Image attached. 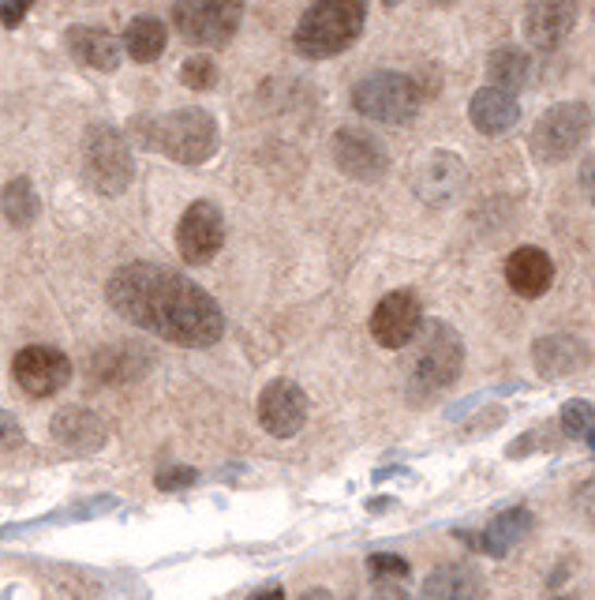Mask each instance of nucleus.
<instances>
[{
  "instance_id": "nucleus-1",
  "label": "nucleus",
  "mask_w": 595,
  "mask_h": 600,
  "mask_svg": "<svg viewBox=\"0 0 595 600\" xmlns=\"http://www.w3.org/2000/svg\"><path fill=\"white\" fill-rule=\"evenodd\" d=\"M106 297L127 323L184 350H207L225 334L221 304L188 274L161 264H124L109 278Z\"/></svg>"
},
{
  "instance_id": "nucleus-2",
  "label": "nucleus",
  "mask_w": 595,
  "mask_h": 600,
  "mask_svg": "<svg viewBox=\"0 0 595 600\" xmlns=\"http://www.w3.org/2000/svg\"><path fill=\"white\" fill-rule=\"evenodd\" d=\"M135 135H139V147L158 150L181 166H202L218 150V121L207 109L195 106L161 117H142V121H135Z\"/></svg>"
},
{
  "instance_id": "nucleus-3",
  "label": "nucleus",
  "mask_w": 595,
  "mask_h": 600,
  "mask_svg": "<svg viewBox=\"0 0 595 600\" xmlns=\"http://www.w3.org/2000/svg\"><path fill=\"white\" fill-rule=\"evenodd\" d=\"M363 23H368V4L360 0H319V4L303 8L293 46L308 61H326V57L345 53L360 38Z\"/></svg>"
},
{
  "instance_id": "nucleus-4",
  "label": "nucleus",
  "mask_w": 595,
  "mask_h": 600,
  "mask_svg": "<svg viewBox=\"0 0 595 600\" xmlns=\"http://www.w3.org/2000/svg\"><path fill=\"white\" fill-rule=\"evenodd\" d=\"M420 353H416V365H412V391L423 399H435L446 387H454L461 379L464 368V342L461 334L454 331L449 323H427L420 327Z\"/></svg>"
},
{
  "instance_id": "nucleus-5",
  "label": "nucleus",
  "mask_w": 595,
  "mask_h": 600,
  "mask_svg": "<svg viewBox=\"0 0 595 600\" xmlns=\"http://www.w3.org/2000/svg\"><path fill=\"white\" fill-rule=\"evenodd\" d=\"M592 128H595V117L584 101H558V106H550L547 113L535 121V128L529 135L532 158L543 166L566 162L569 155H577V150L588 143Z\"/></svg>"
},
{
  "instance_id": "nucleus-6",
  "label": "nucleus",
  "mask_w": 595,
  "mask_h": 600,
  "mask_svg": "<svg viewBox=\"0 0 595 600\" xmlns=\"http://www.w3.org/2000/svg\"><path fill=\"white\" fill-rule=\"evenodd\" d=\"M420 83L405 72H371L352 90L356 113L379 124H408L420 113Z\"/></svg>"
},
{
  "instance_id": "nucleus-7",
  "label": "nucleus",
  "mask_w": 595,
  "mask_h": 600,
  "mask_svg": "<svg viewBox=\"0 0 595 600\" xmlns=\"http://www.w3.org/2000/svg\"><path fill=\"white\" fill-rule=\"evenodd\" d=\"M135 176L132 147L116 128L109 124H95L83 143V181L98 192V196H121L127 192Z\"/></svg>"
},
{
  "instance_id": "nucleus-8",
  "label": "nucleus",
  "mask_w": 595,
  "mask_h": 600,
  "mask_svg": "<svg viewBox=\"0 0 595 600\" xmlns=\"http://www.w3.org/2000/svg\"><path fill=\"white\" fill-rule=\"evenodd\" d=\"M244 20V4L236 0H181L173 4V27L184 41L199 49H221L233 41Z\"/></svg>"
},
{
  "instance_id": "nucleus-9",
  "label": "nucleus",
  "mask_w": 595,
  "mask_h": 600,
  "mask_svg": "<svg viewBox=\"0 0 595 600\" xmlns=\"http://www.w3.org/2000/svg\"><path fill=\"white\" fill-rule=\"evenodd\" d=\"M72 360L64 357L57 345H27L15 353L12 360V379L27 399H53L72 383Z\"/></svg>"
},
{
  "instance_id": "nucleus-10",
  "label": "nucleus",
  "mask_w": 595,
  "mask_h": 600,
  "mask_svg": "<svg viewBox=\"0 0 595 600\" xmlns=\"http://www.w3.org/2000/svg\"><path fill=\"white\" fill-rule=\"evenodd\" d=\"M221 244H225V215H221V207L210 199H195L184 210L181 225H176V248H181L184 264H210L221 252Z\"/></svg>"
},
{
  "instance_id": "nucleus-11",
  "label": "nucleus",
  "mask_w": 595,
  "mask_h": 600,
  "mask_svg": "<svg viewBox=\"0 0 595 600\" xmlns=\"http://www.w3.org/2000/svg\"><path fill=\"white\" fill-rule=\"evenodd\" d=\"M330 150H334V166L342 169L348 181L375 184L389 173L386 147L368 128H337Z\"/></svg>"
},
{
  "instance_id": "nucleus-12",
  "label": "nucleus",
  "mask_w": 595,
  "mask_h": 600,
  "mask_svg": "<svg viewBox=\"0 0 595 600\" xmlns=\"http://www.w3.org/2000/svg\"><path fill=\"white\" fill-rule=\"evenodd\" d=\"M423 327V304L412 290H394L386 293L375 311H371V338L382 350H405L408 342H416Z\"/></svg>"
},
{
  "instance_id": "nucleus-13",
  "label": "nucleus",
  "mask_w": 595,
  "mask_h": 600,
  "mask_svg": "<svg viewBox=\"0 0 595 600\" xmlns=\"http://www.w3.org/2000/svg\"><path fill=\"white\" fill-rule=\"evenodd\" d=\"M255 413H259V425L274 439H293L308 425V394L293 379H274V383L262 387Z\"/></svg>"
},
{
  "instance_id": "nucleus-14",
  "label": "nucleus",
  "mask_w": 595,
  "mask_h": 600,
  "mask_svg": "<svg viewBox=\"0 0 595 600\" xmlns=\"http://www.w3.org/2000/svg\"><path fill=\"white\" fill-rule=\"evenodd\" d=\"M464 181H469V169L457 155L449 150H435L420 169H416V196L431 207H446L464 192Z\"/></svg>"
},
{
  "instance_id": "nucleus-15",
  "label": "nucleus",
  "mask_w": 595,
  "mask_h": 600,
  "mask_svg": "<svg viewBox=\"0 0 595 600\" xmlns=\"http://www.w3.org/2000/svg\"><path fill=\"white\" fill-rule=\"evenodd\" d=\"M577 23V4H558V0H543V4H529L524 8V41L535 53H555L558 46L569 38Z\"/></svg>"
},
{
  "instance_id": "nucleus-16",
  "label": "nucleus",
  "mask_w": 595,
  "mask_h": 600,
  "mask_svg": "<svg viewBox=\"0 0 595 600\" xmlns=\"http://www.w3.org/2000/svg\"><path fill=\"white\" fill-rule=\"evenodd\" d=\"M592 360V350L577 334H547L535 338L532 345V365L543 379H566L584 371Z\"/></svg>"
},
{
  "instance_id": "nucleus-17",
  "label": "nucleus",
  "mask_w": 595,
  "mask_h": 600,
  "mask_svg": "<svg viewBox=\"0 0 595 600\" xmlns=\"http://www.w3.org/2000/svg\"><path fill=\"white\" fill-rule=\"evenodd\" d=\"M147 368H150V350H142V345L135 342H113L90 357V379H95L98 387L135 383L139 376H147Z\"/></svg>"
},
{
  "instance_id": "nucleus-18",
  "label": "nucleus",
  "mask_w": 595,
  "mask_h": 600,
  "mask_svg": "<svg viewBox=\"0 0 595 600\" xmlns=\"http://www.w3.org/2000/svg\"><path fill=\"white\" fill-rule=\"evenodd\" d=\"M506 282H509V290H513L517 297L540 301L543 293L555 285V259H550L543 248H532V244H524V248L509 252Z\"/></svg>"
},
{
  "instance_id": "nucleus-19",
  "label": "nucleus",
  "mask_w": 595,
  "mask_h": 600,
  "mask_svg": "<svg viewBox=\"0 0 595 600\" xmlns=\"http://www.w3.org/2000/svg\"><path fill=\"white\" fill-rule=\"evenodd\" d=\"M53 439L67 451H79V454H95L106 446L109 428L106 420L98 417L95 409H79V405H67L53 417Z\"/></svg>"
},
{
  "instance_id": "nucleus-20",
  "label": "nucleus",
  "mask_w": 595,
  "mask_h": 600,
  "mask_svg": "<svg viewBox=\"0 0 595 600\" xmlns=\"http://www.w3.org/2000/svg\"><path fill=\"white\" fill-rule=\"evenodd\" d=\"M535 529V514L529 506H509V511L495 514V518L483 526V534L475 537V548H480L483 555H509L517 544H524V537H529Z\"/></svg>"
},
{
  "instance_id": "nucleus-21",
  "label": "nucleus",
  "mask_w": 595,
  "mask_h": 600,
  "mask_svg": "<svg viewBox=\"0 0 595 600\" xmlns=\"http://www.w3.org/2000/svg\"><path fill=\"white\" fill-rule=\"evenodd\" d=\"M420 600H487V581L475 567L446 563L423 578Z\"/></svg>"
},
{
  "instance_id": "nucleus-22",
  "label": "nucleus",
  "mask_w": 595,
  "mask_h": 600,
  "mask_svg": "<svg viewBox=\"0 0 595 600\" xmlns=\"http://www.w3.org/2000/svg\"><path fill=\"white\" fill-rule=\"evenodd\" d=\"M469 121L480 135H501L521 121V101L495 87H480L469 101Z\"/></svg>"
},
{
  "instance_id": "nucleus-23",
  "label": "nucleus",
  "mask_w": 595,
  "mask_h": 600,
  "mask_svg": "<svg viewBox=\"0 0 595 600\" xmlns=\"http://www.w3.org/2000/svg\"><path fill=\"white\" fill-rule=\"evenodd\" d=\"M64 46L75 61L98 68V72H113L121 64V38H113L109 30L101 27H72L64 34Z\"/></svg>"
},
{
  "instance_id": "nucleus-24",
  "label": "nucleus",
  "mask_w": 595,
  "mask_h": 600,
  "mask_svg": "<svg viewBox=\"0 0 595 600\" xmlns=\"http://www.w3.org/2000/svg\"><path fill=\"white\" fill-rule=\"evenodd\" d=\"M532 75V57L517 46H498L495 53L487 57V87L501 90V95H521L529 87Z\"/></svg>"
},
{
  "instance_id": "nucleus-25",
  "label": "nucleus",
  "mask_w": 595,
  "mask_h": 600,
  "mask_svg": "<svg viewBox=\"0 0 595 600\" xmlns=\"http://www.w3.org/2000/svg\"><path fill=\"white\" fill-rule=\"evenodd\" d=\"M165 41H169V27L154 15H139V20L127 23L124 30V53L139 64H154L161 53H165Z\"/></svg>"
},
{
  "instance_id": "nucleus-26",
  "label": "nucleus",
  "mask_w": 595,
  "mask_h": 600,
  "mask_svg": "<svg viewBox=\"0 0 595 600\" xmlns=\"http://www.w3.org/2000/svg\"><path fill=\"white\" fill-rule=\"evenodd\" d=\"M0 215H4V222L12 225V230H27V225L38 222L41 203L30 176H15V181L4 184V192H0Z\"/></svg>"
},
{
  "instance_id": "nucleus-27",
  "label": "nucleus",
  "mask_w": 595,
  "mask_h": 600,
  "mask_svg": "<svg viewBox=\"0 0 595 600\" xmlns=\"http://www.w3.org/2000/svg\"><path fill=\"white\" fill-rule=\"evenodd\" d=\"M595 428V409L592 402L573 399L562 405V436L566 439H588V432Z\"/></svg>"
},
{
  "instance_id": "nucleus-28",
  "label": "nucleus",
  "mask_w": 595,
  "mask_h": 600,
  "mask_svg": "<svg viewBox=\"0 0 595 600\" xmlns=\"http://www.w3.org/2000/svg\"><path fill=\"white\" fill-rule=\"evenodd\" d=\"M181 83L191 90H210L218 83V64L214 57H188L181 68Z\"/></svg>"
},
{
  "instance_id": "nucleus-29",
  "label": "nucleus",
  "mask_w": 595,
  "mask_h": 600,
  "mask_svg": "<svg viewBox=\"0 0 595 600\" xmlns=\"http://www.w3.org/2000/svg\"><path fill=\"white\" fill-rule=\"evenodd\" d=\"M368 567H371V578H375V581H401V578L412 574L408 560H401V555H389V552L371 555Z\"/></svg>"
},
{
  "instance_id": "nucleus-30",
  "label": "nucleus",
  "mask_w": 595,
  "mask_h": 600,
  "mask_svg": "<svg viewBox=\"0 0 595 600\" xmlns=\"http://www.w3.org/2000/svg\"><path fill=\"white\" fill-rule=\"evenodd\" d=\"M195 480H199V473L191 466H169L158 473V488L161 492H181V488H191Z\"/></svg>"
},
{
  "instance_id": "nucleus-31",
  "label": "nucleus",
  "mask_w": 595,
  "mask_h": 600,
  "mask_svg": "<svg viewBox=\"0 0 595 600\" xmlns=\"http://www.w3.org/2000/svg\"><path fill=\"white\" fill-rule=\"evenodd\" d=\"M23 425L8 409H0V446H23Z\"/></svg>"
},
{
  "instance_id": "nucleus-32",
  "label": "nucleus",
  "mask_w": 595,
  "mask_h": 600,
  "mask_svg": "<svg viewBox=\"0 0 595 600\" xmlns=\"http://www.w3.org/2000/svg\"><path fill=\"white\" fill-rule=\"evenodd\" d=\"M581 192L588 196V203L595 207V150L581 162Z\"/></svg>"
},
{
  "instance_id": "nucleus-33",
  "label": "nucleus",
  "mask_w": 595,
  "mask_h": 600,
  "mask_svg": "<svg viewBox=\"0 0 595 600\" xmlns=\"http://www.w3.org/2000/svg\"><path fill=\"white\" fill-rule=\"evenodd\" d=\"M371 600H412V593H408L401 581H379L375 597H371Z\"/></svg>"
},
{
  "instance_id": "nucleus-34",
  "label": "nucleus",
  "mask_w": 595,
  "mask_h": 600,
  "mask_svg": "<svg viewBox=\"0 0 595 600\" xmlns=\"http://www.w3.org/2000/svg\"><path fill=\"white\" fill-rule=\"evenodd\" d=\"M577 506H581L584 518L595 522V477L588 480V485L581 488V492H577Z\"/></svg>"
},
{
  "instance_id": "nucleus-35",
  "label": "nucleus",
  "mask_w": 595,
  "mask_h": 600,
  "mask_svg": "<svg viewBox=\"0 0 595 600\" xmlns=\"http://www.w3.org/2000/svg\"><path fill=\"white\" fill-rule=\"evenodd\" d=\"M27 12L30 4H0V23H4V27H20Z\"/></svg>"
},
{
  "instance_id": "nucleus-36",
  "label": "nucleus",
  "mask_w": 595,
  "mask_h": 600,
  "mask_svg": "<svg viewBox=\"0 0 595 600\" xmlns=\"http://www.w3.org/2000/svg\"><path fill=\"white\" fill-rule=\"evenodd\" d=\"M300 600H334V593L330 589H303Z\"/></svg>"
},
{
  "instance_id": "nucleus-37",
  "label": "nucleus",
  "mask_w": 595,
  "mask_h": 600,
  "mask_svg": "<svg viewBox=\"0 0 595 600\" xmlns=\"http://www.w3.org/2000/svg\"><path fill=\"white\" fill-rule=\"evenodd\" d=\"M251 600H285V593H282V589H262V593H255Z\"/></svg>"
},
{
  "instance_id": "nucleus-38",
  "label": "nucleus",
  "mask_w": 595,
  "mask_h": 600,
  "mask_svg": "<svg viewBox=\"0 0 595 600\" xmlns=\"http://www.w3.org/2000/svg\"><path fill=\"white\" fill-rule=\"evenodd\" d=\"M588 443H592V451H595V428H592V432H588Z\"/></svg>"
},
{
  "instance_id": "nucleus-39",
  "label": "nucleus",
  "mask_w": 595,
  "mask_h": 600,
  "mask_svg": "<svg viewBox=\"0 0 595 600\" xmlns=\"http://www.w3.org/2000/svg\"><path fill=\"white\" fill-rule=\"evenodd\" d=\"M550 600H573V597H550Z\"/></svg>"
}]
</instances>
